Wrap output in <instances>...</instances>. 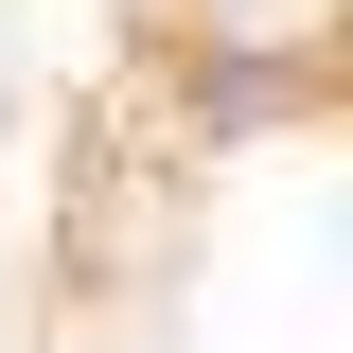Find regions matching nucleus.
Here are the masks:
<instances>
[{
  "label": "nucleus",
  "instance_id": "f257e3e1",
  "mask_svg": "<svg viewBox=\"0 0 353 353\" xmlns=\"http://www.w3.org/2000/svg\"><path fill=\"white\" fill-rule=\"evenodd\" d=\"M336 106V53L318 36H265V18H194L159 53V124L176 141H301Z\"/></svg>",
  "mask_w": 353,
  "mask_h": 353
}]
</instances>
